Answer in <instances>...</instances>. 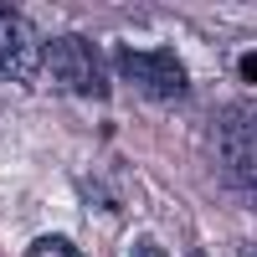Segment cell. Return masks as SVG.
<instances>
[{"label":"cell","mask_w":257,"mask_h":257,"mask_svg":"<svg viewBox=\"0 0 257 257\" xmlns=\"http://www.w3.org/2000/svg\"><path fill=\"white\" fill-rule=\"evenodd\" d=\"M41 72H47L62 93H82V98H103L108 93V62L88 36H52L41 47Z\"/></svg>","instance_id":"cell-1"},{"label":"cell","mask_w":257,"mask_h":257,"mask_svg":"<svg viewBox=\"0 0 257 257\" xmlns=\"http://www.w3.org/2000/svg\"><path fill=\"white\" fill-rule=\"evenodd\" d=\"M118 72L134 82L144 98H155V103H180V98H190L185 62H180L175 52H134V47H118Z\"/></svg>","instance_id":"cell-2"},{"label":"cell","mask_w":257,"mask_h":257,"mask_svg":"<svg viewBox=\"0 0 257 257\" xmlns=\"http://www.w3.org/2000/svg\"><path fill=\"white\" fill-rule=\"evenodd\" d=\"M41 67V47L31 21L16 6H0V82H31Z\"/></svg>","instance_id":"cell-3"},{"label":"cell","mask_w":257,"mask_h":257,"mask_svg":"<svg viewBox=\"0 0 257 257\" xmlns=\"http://www.w3.org/2000/svg\"><path fill=\"white\" fill-rule=\"evenodd\" d=\"M26 257H82L67 237H36L31 247H26Z\"/></svg>","instance_id":"cell-4"},{"label":"cell","mask_w":257,"mask_h":257,"mask_svg":"<svg viewBox=\"0 0 257 257\" xmlns=\"http://www.w3.org/2000/svg\"><path fill=\"white\" fill-rule=\"evenodd\" d=\"M134 257H165V247H160V242H139Z\"/></svg>","instance_id":"cell-5"}]
</instances>
